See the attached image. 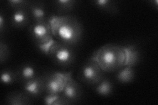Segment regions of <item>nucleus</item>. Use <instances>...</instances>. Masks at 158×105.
<instances>
[{
  "mask_svg": "<svg viewBox=\"0 0 158 105\" xmlns=\"http://www.w3.org/2000/svg\"><path fill=\"white\" fill-rule=\"evenodd\" d=\"M105 72H115L125 66V55L122 46L109 43L100 47L91 56Z\"/></svg>",
  "mask_w": 158,
  "mask_h": 105,
  "instance_id": "obj_2",
  "label": "nucleus"
},
{
  "mask_svg": "<svg viewBox=\"0 0 158 105\" xmlns=\"http://www.w3.org/2000/svg\"><path fill=\"white\" fill-rule=\"evenodd\" d=\"M16 71L18 83L20 84L31 80L41 75L36 64L32 62H27L20 64L16 68Z\"/></svg>",
  "mask_w": 158,
  "mask_h": 105,
  "instance_id": "obj_9",
  "label": "nucleus"
},
{
  "mask_svg": "<svg viewBox=\"0 0 158 105\" xmlns=\"http://www.w3.org/2000/svg\"><path fill=\"white\" fill-rule=\"evenodd\" d=\"M150 6L153 7V8L155 9L156 10L158 9V1L157 0H152L150 2Z\"/></svg>",
  "mask_w": 158,
  "mask_h": 105,
  "instance_id": "obj_24",
  "label": "nucleus"
},
{
  "mask_svg": "<svg viewBox=\"0 0 158 105\" xmlns=\"http://www.w3.org/2000/svg\"><path fill=\"white\" fill-rule=\"evenodd\" d=\"M42 103L46 105H68L71 104L61 93L49 94L44 93L41 97Z\"/></svg>",
  "mask_w": 158,
  "mask_h": 105,
  "instance_id": "obj_19",
  "label": "nucleus"
},
{
  "mask_svg": "<svg viewBox=\"0 0 158 105\" xmlns=\"http://www.w3.org/2000/svg\"><path fill=\"white\" fill-rule=\"evenodd\" d=\"M136 77V72L134 67L125 66L115 72V78L121 84L132 83Z\"/></svg>",
  "mask_w": 158,
  "mask_h": 105,
  "instance_id": "obj_17",
  "label": "nucleus"
},
{
  "mask_svg": "<svg viewBox=\"0 0 158 105\" xmlns=\"http://www.w3.org/2000/svg\"><path fill=\"white\" fill-rule=\"evenodd\" d=\"M48 57L51 61L62 69L71 68L75 64L77 53L75 47L56 40L49 49Z\"/></svg>",
  "mask_w": 158,
  "mask_h": 105,
  "instance_id": "obj_3",
  "label": "nucleus"
},
{
  "mask_svg": "<svg viewBox=\"0 0 158 105\" xmlns=\"http://www.w3.org/2000/svg\"><path fill=\"white\" fill-rule=\"evenodd\" d=\"M61 94L71 104H74L81 100L84 94V90L81 83H78L71 76L67 79Z\"/></svg>",
  "mask_w": 158,
  "mask_h": 105,
  "instance_id": "obj_7",
  "label": "nucleus"
},
{
  "mask_svg": "<svg viewBox=\"0 0 158 105\" xmlns=\"http://www.w3.org/2000/svg\"><path fill=\"white\" fill-rule=\"evenodd\" d=\"M28 31L34 45L46 43L54 39L52 28L47 21L32 22L29 25Z\"/></svg>",
  "mask_w": 158,
  "mask_h": 105,
  "instance_id": "obj_6",
  "label": "nucleus"
},
{
  "mask_svg": "<svg viewBox=\"0 0 158 105\" xmlns=\"http://www.w3.org/2000/svg\"><path fill=\"white\" fill-rule=\"evenodd\" d=\"M72 72H60L57 71H48L42 74L44 93H61Z\"/></svg>",
  "mask_w": 158,
  "mask_h": 105,
  "instance_id": "obj_5",
  "label": "nucleus"
},
{
  "mask_svg": "<svg viewBox=\"0 0 158 105\" xmlns=\"http://www.w3.org/2000/svg\"><path fill=\"white\" fill-rule=\"evenodd\" d=\"M106 72L92 57L84 63L77 74V79L86 86H93L106 77Z\"/></svg>",
  "mask_w": 158,
  "mask_h": 105,
  "instance_id": "obj_4",
  "label": "nucleus"
},
{
  "mask_svg": "<svg viewBox=\"0 0 158 105\" xmlns=\"http://www.w3.org/2000/svg\"><path fill=\"white\" fill-rule=\"evenodd\" d=\"M11 55V50L8 45L1 40L0 42V63L1 64L7 62Z\"/></svg>",
  "mask_w": 158,
  "mask_h": 105,
  "instance_id": "obj_20",
  "label": "nucleus"
},
{
  "mask_svg": "<svg viewBox=\"0 0 158 105\" xmlns=\"http://www.w3.org/2000/svg\"><path fill=\"white\" fill-rule=\"evenodd\" d=\"M9 21L11 26L17 29H23L29 26L32 20L27 8L11 9Z\"/></svg>",
  "mask_w": 158,
  "mask_h": 105,
  "instance_id": "obj_8",
  "label": "nucleus"
},
{
  "mask_svg": "<svg viewBox=\"0 0 158 105\" xmlns=\"http://www.w3.org/2000/svg\"><path fill=\"white\" fill-rule=\"evenodd\" d=\"M27 9L32 22L46 21L50 14L46 4L44 2L31 1Z\"/></svg>",
  "mask_w": 158,
  "mask_h": 105,
  "instance_id": "obj_11",
  "label": "nucleus"
},
{
  "mask_svg": "<svg viewBox=\"0 0 158 105\" xmlns=\"http://www.w3.org/2000/svg\"><path fill=\"white\" fill-rule=\"evenodd\" d=\"M76 0H55L52 2L53 7L59 15H65L73 11L77 6Z\"/></svg>",
  "mask_w": 158,
  "mask_h": 105,
  "instance_id": "obj_16",
  "label": "nucleus"
},
{
  "mask_svg": "<svg viewBox=\"0 0 158 105\" xmlns=\"http://www.w3.org/2000/svg\"><path fill=\"white\" fill-rule=\"evenodd\" d=\"M20 85L22 91L32 99L41 97L44 93L42 75Z\"/></svg>",
  "mask_w": 158,
  "mask_h": 105,
  "instance_id": "obj_10",
  "label": "nucleus"
},
{
  "mask_svg": "<svg viewBox=\"0 0 158 105\" xmlns=\"http://www.w3.org/2000/svg\"><path fill=\"white\" fill-rule=\"evenodd\" d=\"M7 21L8 19L6 17V14L3 13V11H1L0 12V34H1V36H2L3 33L7 30Z\"/></svg>",
  "mask_w": 158,
  "mask_h": 105,
  "instance_id": "obj_23",
  "label": "nucleus"
},
{
  "mask_svg": "<svg viewBox=\"0 0 158 105\" xmlns=\"http://www.w3.org/2000/svg\"><path fill=\"white\" fill-rule=\"evenodd\" d=\"M31 1L29 0H8L7 1V6L11 9L27 8Z\"/></svg>",
  "mask_w": 158,
  "mask_h": 105,
  "instance_id": "obj_21",
  "label": "nucleus"
},
{
  "mask_svg": "<svg viewBox=\"0 0 158 105\" xmlns=\"http://www.w3.org/2000/svg\"><path fill=\"white\" fill-rule=\"evenodd\" d=\"M6 103L9 105H29L32 102V98L21 90L9 92L6 97Z\"/></svg>",
  "mask_w": 158,
  "mask_h": 105,
  "instance_id": "obj_13",
  "label": "nucleus"
},
{
  "mask_svg": "<svg viewBox=\"0 0 158 105\" xmlns=\"http://www.w3.org/2000/svg\"><path fill=\"white\" fill-rule=\"evenodd\" d=\"M56 40L55 39H53V40L48 42L46 43H41V44H37L35 45V47L36 48V49L38 50V51L40 52V53H42V55H48L49 53V49H50L51 46L53 45V43H54Z\"/></svg>",
  "mask_w": 158,
  "mask_h": 105,
  "instance_id": "obj_22",
  "label": "nucleus"
},
{
  "mask_svg": "<svg viewBox=\"0 0 158 105\" xmlns=\"http://www.w3.org/2000/svg\"><path fill=\"white\" fill-rule=\"evenodd\" d=\"M0 80L4 86H13L18 83V77L16 69L5 68L2 69L0 72Z\"/></svg>",
  "mask_w": 158,
  "mask_h": 105,
  "instance_id": "obj_18",
  "label": "nucleus"
},
{
  "mask_svg": "<svg viewBox=\"0 0 158 105\" xmlns=\"http://www.w3.org/2000/svg\"><path fill=\"white\" fill-rule=\"evenodd\" d=\"M93 91L101 97H110L114 91V83L110 78L105 77L94 86H92Z\"/></svg>",
  "mask_w": 158,
  "mask_h": 105,
  "instance_id": "obj_14",
  "label": "nucleus"
},
{
  "mask_svg": "<svg viewBox=\"0 0 158 105\" xmlns=\"http://www.w3.org/2000/svg\"><path fill=\"white\" fill-rule=\"evenodd\" d=\"M122 48L125 55V66L135 67L140 63L142 59V53L137 45L127 44L123 46Z\"/></svg>",
  "mask_w": 158,
  "mask_h": 105,
  "instance_id": "obj_12",
  "label": "nucleus"
},
{
  "mask_svg": "<svg viewBox=\"0 0 158 105\" xmlns=\"http://www.w3.org/2000/svg\"><path fill=\"white\" fill-rule=\"evenodd\" d=\"M51 28L53 37L59 42L73 47L81 42L83 26L81 21L72 14H58Z\"/></svg>",
  "mask_w": 158,
  "mask_h": 105,
  "instance_id": "obj_1",
  "label": "nucleus"
},
{
  "mask_svg": "<svg viewBox=\"0 0 158 105\" xmlns=\"http://www.w3.org/2000/svg\"><path fill=\"white\" fill-rule=\"evenodd\" d=\"M90 3L99 11L111 15H115L118 11L117 3L114 0H93Z\"/></svg>",
  "mask_w": 158,
  "mask_h": 105,
  "instance_id": "obj_15",
  "label": "nucleus"
}]
</instances>
